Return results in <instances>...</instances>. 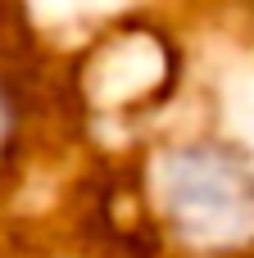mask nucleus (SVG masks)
<instances>
[{"label": "nucleus", "mask_w": 254, "mask_h": 258, "mask_svg": "<svg viewBox=\"0 0 254 258\" xmlns=\"http://www.w3.org/2000/svg\"><path fill=\"white\" fill-rule=\"evenodd\" d=\"M0 141H5V113H0Z\"/></svg>", "instance_id": "nucleus-1"}]
</instances>
